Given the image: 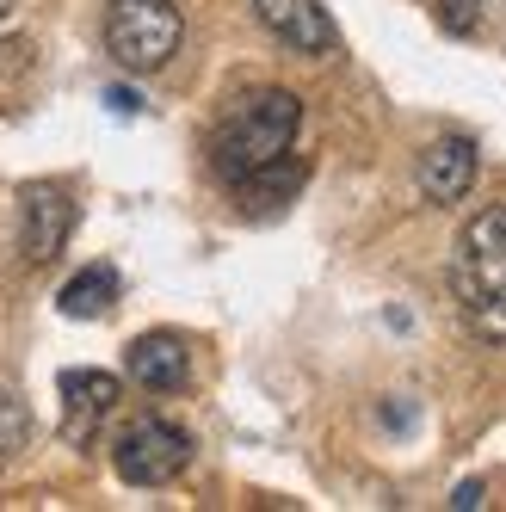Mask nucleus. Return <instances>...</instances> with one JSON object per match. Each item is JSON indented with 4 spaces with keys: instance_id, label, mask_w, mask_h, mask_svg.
Segmentation results:
<instances>
[{
    "instance_id": "10",
    "label": "nucleus",
    "mask_w": 506,
    "mask_h": 512,
    "mask_svg": "<svg viewBox=\"0 0 506 512\" xmlns=\"http://www.w3.org/2000/svg\"><path fill=\"white\" fill-rule=\"evenodd\" d=\"M112 303H118V272H112V266L75 272V278L62 284V297H56V309H62L68 321H99V315H112Z\"/></svg>"
},
{
    "instance_id": "3",
    "label": "nucleus",
    "mask_w": 506,
    "mask_h": 512,
    "mask_svg": "<svg viewBox=\"0 0 506 512\" xmlns=\"http://www.w3.org/2000/svg\"><path fill=\"white\" fill-rule=\"evenodd\" d=\"M112 463L130 488H167L173 475H186L192 463V438L167 426V420H130L118 432V445H112Z\"/></svg>"
},
{
    "instance_id": "11",
    "label": "nucleus",
    "mask_w": 506,
    "mask_h": 512,
    "mask_svg": "<svg viewBox=\"0 0 506 512\" xmlns=\"http://www.w3.org/2000/svg\"><path fill=\"white\" fill-rule=\"evenodd\" d=\"M457 260H494L506 266V204H488L482 216H469L457 235Z\"/></svg>"
},
{
    "instance_id": "14",
    "label": "nucleus",
    "mask_w": 506,
    "mask_h": 512,
    "mask_svg": "<svg viewBox=\"0 0 506 512\" xmlns=\"http://www.w3.org/2000/svg\"><path fill=\"white\" fill-rule=\"evenodd\" d=\"M482 500H488V488H482V482H457V494H451V506H457V512H476Z\"/></svg>"
},
{
    "instance_id": "9",
    "label": "nucleus",
    "mask_w": 506,
    "mask_h": 512,
    "mask_svg": "<svg viewBox=\"0 0 506 512\" xmlns=\"http://www.w3.org/2000/svg\"><path fill=\"white\" fill-rule=\"evenodd\" d=\"M124 371H130L142 389L173 395V389H186V377H192V346L179 340V334H142V340H130V352H124Z\"/></svg>"
},
{
    "instance_id": "5",
    "label": "nucleus",
    "mask_w": 506,
    "mask_h": 512,
    "mask_svg": "<svg viewBox=\"0 0 506 512\" xmlns=\"http://www.w3.org/2000/svg\"><path fill=\"white\" fill-rule=\"evenodd\" d=\"M451 290L463 327L476 340H506V266L494 260H451Z\"/></svg>"
},
{
    "instance_id": "6",
    "label": "nucleus",
    "mask_w": 506,
    "mask_h": 512,
    "mask_svg": "<svg viewBox=\"0 0 506 512\" xmlns=\"http://www.w3.org/2000/svg\"><path fill=\"white\" fill-rule=\"evenodd\" d=\"M253 13H260V25L297 56H328L334 50L328 0H253Z\"/></svg>"
},
{
    "instance_id": "16",
    "label": "nucleus",
    "mask_w": 506,
    "mask_h": 512,
    "mask_svg": "<svg viewBox=\"0 0 506 512\" xmlns=\"http://www.w3.org/2000/svg\"><path fill=\"white\" fill-rule=\"evenodd\" d=\"M7 7H13V0H0V19H7Z\"/></svg>"
},
{
    "instance_id": "15",
    "label": "nucleus",
    "mask_w": 506,
    "mask_h": 512,
    "mask_svg": "<svg viewBox=\"0 0 506 512\" xmlns=\"http://www.w3.org/2000/svg\"><path fill=\"white\" fill-rule=\"evenodd\" d=\"M105 105H112V112H136V105H142V99H136L130 87H112V93H105Z\"/></svg>"
},
{
    "instance_id": "13",
    "label": "nucleus",
    "mask_w": 506,
    "mask_h": 512,
    "mask_svg": "<svg viewBox=\"0 0 506 512\" xmlns=\"http://www.w3.org/2000/svg\"><path fill=\"white\" fill-rule=\"evenodd\" d=\"M439 25L451 38H476L482 31V0H439Z\"/></svg>"
},
{
    "instance_id": "7",
    "label": "nucleus",
    "mask_w": 506,
    "mask_h": 512,
    "mask_svg": "<svg viewBox=\"0 0 506 512\" xmlns=\"http://www.w3.org/2000/svg\"><path fill=\"white\" fill-rule=\"evenodd\" d=\"M124 383L112 371H62V438L68 445H87L99 432V420L118 408Z\"/></svg>"
},
{
    "instance_id": "2",
    "label": "nucleus",
    "mask_w": 506,
    "mask_h": 512,
    "mask_svg": "<svg viewBox=\"0 0 506 512\" xmlns=\"http://www.w3.org/2000/svg\"><path fill=\"white\" fill-rule=\"evenodd\" d=\"M179 38H186V19H179L173 0H112L105 7V50L130 75H155L173 62Z\"/></svg>"
},
{
    "instance_id": "4",
    "label": "nucleus",
    "mask_w": 506,
    "mask_h": 512,
    "mask_svg": "<svg viewBox=\"0 0 506 512\" xmlns=\"http://www.w3.org/2000/svg\"><path fill=\"white\" fill-rule=\"evenodd\" d=\"M75 235V192L56 179H31L19 186V253L31 266H50Z\"/></svg>"
},
{
    "instance_id": "1",
    "label": "nucleus",
    "mask_w": 506,
    "mask_h": 512,
    "mask_svg": "<svg viewBox=\"0 0 506 512\" xmlns=\"http://www.w3.org/2000/svg\"><path fill=\"white\" fill-rule=\"evenodd\" d=\"M297 124H303V99L284 93V87H253L241 93L223 118H216L210 130V167L216 179H229V186H241V179H253L260 167L284 161L297 142Z\"/></svg>"
},
{
    "instance_id": "8",
    "label": "nucleus",
    "mask_w": 506,
    "mask_h": 512,
    "mask_svg": "<svg viewBox=\"0 0 506 512\" xmlns=\"http://www.w3.org/2000/svg\"><path fill=\"white\" fill-rule=\"evenodd\" d=\"M414 179H420V192H426L432 204H463L469 186H476V142H469V136H439V142H426Z\"/></svg>"
},
{
    "instance_id": "12",
    "label": "nucleus",
    "mask_w": 506,
    "mask_h": 512,
    "mask_svg": "<svg viewBox=\"0 0 506 512\" xmlns=\"http://www.w3.org/2000/svg\"><path fill=\"white\" fill-rule=\"evenodd\" d=\"M31 445V414H25V401H19V389H7L0 383V469H7L19 451Z\"/></svg>"
}]
</instances>
